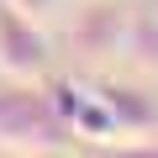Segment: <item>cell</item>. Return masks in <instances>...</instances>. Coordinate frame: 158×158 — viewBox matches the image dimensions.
Listing matches in <instances>:
<instances>
[{
  "instance_id": "obj_1",
  "label": "cell",
  "mask_w": 158,
  "mask_h": 158,
  "mask_svg": "<svg viewBox=\"0 0 158 158\" xmlns=\"http://www.w3.org/2000/svg\"><path fill=\"white\" fill-rule=\"evenodd\" d=\"M42 6H48V0H16V11H27V16H37Z\"/></svg>"
}]
</instances>
